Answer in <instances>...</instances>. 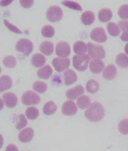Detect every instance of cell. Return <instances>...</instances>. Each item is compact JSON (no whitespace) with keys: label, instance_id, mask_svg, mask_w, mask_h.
<instances>
[{"label":"cell","instance_id":"39","mask_svg":"<svg viewBox=\"0 0 128 151\" xmlns=\"http://www.w3.org/2000/svg\"><path fill=\"white\" fill-rule=\"evenodd\" d=\"M119 27L123 32H128V21H120L119 22Z\"/></svg>","mask_w":128,"mask_h":151},{"label":"cell","instance_id":"9","mask_svg":"<svg viewBox=\"0 0 128 151\" xmlns=\"http://www.w3.org/2000/svg\"><path fill=\"white\" fill-rule=\"evenodd\" d=\"M55 53L61 57H68L70 53V47L69 44L65 41H60L56 45Z\"/></svg>","mask_w":128,"mask_h":151},{"label":"cell","instance_id":"15","mask_svg":"<svg viewBox=\"0 0 128 151\" xmlns=\"http://www.w3.org/2000/svg\"><path fill=\"white\" fill-rule=\"evenodd\" d=\"M117 74V70L114 65L109 64L106 67L103 72V77L108 80L114 79Z\"/></svg>","mask_w":128,"mask_h":151},{"label":"cell","instance_id":"8","mask_svg":"<svg viewBox=\"0 0 128 151\" xmlns=\"http://www.w3.org/2000/svg\"><path fill=\"white\" fill-rule=\"evenodd\" d=\"M90 37L98 43H104L107 40V36L105 30L101 27L95 28L90 34Z\"/></svg>","mask_w":128,"mask_h":151},{"label":"cell","instance_id":"24","mask_svg":"<svg viewBox=\"0 0 128 151\" xmlns=\"http://www.w3.org/2000/svg\"><path fill=\"white\" fill-rule=\"evenodd\" d=\"M57 106L54 101H49L47 102L43 107V112L46 115L53 114L57 110Z\"/></svg>","mask_w":128,"mask_h":151},{"label":"cell","instance_id":"5","mask_svg":"<svg viewBox=\"0 0 128 151\" xmlns=\"http://www.w3.org/2000/svg\"><path fill=\"white\" fill-rule=\"evenodd\" d=\"M63 10L58 6H51L47 11V18L52 22H60L63 17Z\"/></svg>","mask_w":128,"mask_h":151},{"label":"cell","instance_id":"33","mask_svg":"<svg viewBox=\"0 0 128 151\" xmlns=\"http://www.w3.org/2000/svg\"><path fill=\"white\" fill-rule=\"evenodd\" d=\"M55 31L52 26L46 25L42 28L41 34L43 37L46 38H51L55 35Z\"/></svg>","mask_w":128,"mask_h":151},{"label":"cell","instance_id":"16","mask_svg":"<svg viewBox=\"0 0 128 151\" xmlns=\"http://www.w3.org/2000/svg\"><path fill=\"white\" fill-rule=\"evenodd\" d=\"M40 50L45 55L49 56L53 52L54 50V44L50 41H44L40 44Z\"/></svg>","mask_w":128,"mask_h":151},{"label":"cell","instance_id":"3","mask_svg":"<svg viewBox=\"0 0 128 151\" xmlns=\"http://www.w3.org/2000/svg\"><path fill=\"white\" fill-rule=\"evenodd\" d=\"M15 47L18 52L23 54L25 56H28L32 52L33 45L30 40L23 38L17 41Z\"/></svg>","mask_w":128,"mask_h":151},{"label":"cell","instance_id":"23","mask_svg":"<svg viewBox=\"0 0 128 151\" xmlns=\"http://www.w3.org/2000/svg\"><path fill=\"white\" fill-rule=\"evenodd\" d=\"M73 50L76 54H84L87 51V45L83 41H77L73 45Z\"/></svg>","mask_w":128,"mask_h":151},{"label":"cell","instance_id":"30","mask_svg":"<svg viewBox=\"0 0 128 151\" xmlns=\"http://www.w3.org/2000/svg\"><path fill=\"white\" fill-rule=\"evenodd\" d=\"M3 63L6 68H13L16 66L17 61L15 57L13 55H9L4 58Z\"/></svg>","mask_w":128,"mask_h":151},{"label":"cell","instance_id":"14","mask_svg":"<svg viewBox=\"0 0 128 151\" xmlns=\"http://www.w3.org/2000/svg\"><path fill=\"white\" fill-rule=\"evenodd\" d=\"M105 67L103 61L100 59H94L91 61L90 64V69L92 73L99 74L101 72Z\"/></svg>","mask_w":128,"mask_h":151},{"label":"cell","instance_id":"37","mask_svg":"<svg viewBox=\"0 0 128 151\" xmlns=\"http://www.w3.org/2000/svg\"><path fill=\"white\" fill-rule=\"evenodd\" d=\"M4 23L6 27L12 32L17 34H22V32L17 27L10 23L7 20H4Z\"/></svg>","mask_w":128,"mask_h":151},{"label":"cell","instance_id":"28","mask_svg":"<svg viewBox=\"0 0 128 151\" xmlns=\"http://www.w3.org/2000/svg\"><path fill=\"white\" fill-rule=\"evenodd\" d=\"M99 83L95 80L91 79L87 81L86 84V90L88 92L95 93L99 90Z\"/></svg>","mask_w":128,"mask_h":151},{"label":"cell","instance_id":"25","mask_svg":"<svg viewBox=\"0 0 128 151\" xmlns=\"http://www.w3.org/2000/svg\"><path fill=\"white\" fill-rule=\"evenodd\" d=\"M91 99L86 95H83L79 97L77 101V104L81 109H85L89 106L91 104Z\"/></svg>","mask_w":128,"mask_h":151},{"label":"cell","instance_id":"20","mask_svg":"<svg viewBox=\"0 0 128 151\" xmlns=\"http://www.w3.org/2000/svg\"><path fill=\"white\" fill-rule=\"evenodd\" d=\"M0 80L1 92H2L6 90H9L12 87L13 81L10 77L7 75H4L1 77Z\"/></svg>","mask_w":128,"mask_h":151},{"label":"cell","instance_id":"4","mask_svg":"<svg viewBox=\"0 0 128 151\" xmlns=\"http://www.w3.org/2000/svg\"><path fill=\"white\" fill-rule=\"evenodd\" d=\"M88 54L93 59H103L106 56L105 49L102 46L91 43L87 44Z\"/></svg>","mask_w":128,"mask_h":151},{"label":"cell","instance_id":"26","mask_svg":"<svg viewBox=\"0 0 128 151\" xmlns=\"http://www.w3.org/2000/svg\"><path fill=\"white\" fill-rule=\"evenodd\" d=\"M116 63L120 68H128V57L124 54H119L116 58Z\"/></svg>","mask_w":128,"mask_h":151},{"label":"cell","instance_id":"12","mask_svg":"<svg viewBox=\"0 0 128 151\" xmlns=\"http://www.w3.org/2000/svg\"><path fill=\"white\" fill-rule=\"evenodd\" d=\"M34 131L31 128H26L21 131L18 135L19 141L22 143L29 142L33 138Z\"/></svg>","mask_w":128,"mask_h":151},{"label":"cell","instance_id":"2","mask_svg":"<svg viewBox=\"0 0 128 151\" xmlns=\"http://www.w3.org/2000/svg\"><path fill=\"white\" fill-rule=\"evenodd\" d=\"M90 59V56L87 54L75 55L73 58V66L78 71H85L88 67Z\"/></svg>","mask_w":128,"mask_h":151},{"label":"cell","instance_id":"22","mask_svg":"<svg viewBox=\"0 0 128 151\" xmlns=\"http://www.w3.org/2000/svg\"><path fill=\"white\" fill-rule=\"evenodd\" d=\"M81 20L83 24L85 25H90L94 22L95 16L91 11H86L81 15Z\"/></svg>","mask_w":128,"mask_h":151},{"label":"cell","instance_id":"32","mask_svg":"<svg viewBox=\"0 0 128 151\" xmlns=\"http://www.w3.org/2000/svg\"><path fill=\"white\" fill-rule=\"evenodd\" d=\"M62 4L67 7L70 9H73V10H77V11H82V7L80 6L78 3L75 1H71L70 0H64L62 2Z\"/></svg>","mask_w":128,"mask_h":151},{"label":"cell","instance_id":"36","mask_svg":"<svg viewBox=\"0 0 128 151\" xmlns=\"http://www.w3.org/2000/svg\"><path fill=\"white\" fill-rule=\"evenodd\" d=\"M119 17L122 19H128V5L124 4L120 7L118 12Z\"/></svg>","mask_w":128,"mask_h":151},{"label":"cell","instance_id":"34","mask_svg":"<svg viewBox=\"0 0 128 151\" xmlns=\"http://www.w3.org/2000/svg\"><path fill=\"white\" fill-rule=\"evenodd\" d=\"M118 129L121 134H128V119H124L121 121L118 124Z\"/></svg>","mask_w":128,"mask_h":151},{"label":"cell","instance_id":"29","mask_svg":"<svg viewBox=\"0 0 128 151\" xmlns=\"http://www.w3.org/2000/svg\"><path fill=\"white\" fill-rule=\"evenodd\" d=\"M25 114L28 119L34 120L38 117L39 112L37 108L35 107H30L26 109Z\"/></svg>","mask_w":128,"mask_h":151},{"label":"cell","instance_id":"7","mask_svg":"<svg viewBox=\"0 0 128 151\" xmlns=\"http://www.w3.org/2000/svg\"><path fill=\"white\" fill-rule=\"evenodd\" d=\"M52 64L57 72H60L69 67L70 60L68 58L58 57L53 60Z\"/></svg>","mask_w":128,"mask_h":151},{"label":"cell","instance_id":"6","mask_svg":"<svg viewBox=\"0 0 128 151\" xmlns=\"http://www.w3.org/2000/svg\"><path fill=\"white\" fill-rule=\"evenodd\" d=\"M22 101L23 104L26 106L37 105L40 102V98L35 92L30 90L23 93Z\"/></svg>","mask_w":128,"mask_h":151},{"label":"cell","instance_id":"40","mask_svg":"<svg viewBox=\"0 0 128 151\" xmlns=\"http://www.w3.org/2000/svg\"><path fill=\"white\" fill-rule=\"evenodd\" d=\"M14 0H1L0 5L3 7L7 6L13 2Z\"/></svg>","mask_w":128,"mask_h":151},{"label":"cell","instance_id":"11","mask_svg":"<svg viewBox=\"0 0 128 151\" xmlns=\"http://www.w3.org/2000/svg\"><path fill=\"white\" fill-rule=\"evenodd\" d=\"M2 98L6 106L9 108L14 107L17 105L18 101L17 96L13 93H6L3 94Z\"/></svg>","mask_w":128,"mask_h":151},{"label":"cell","instance_id":"27","mask_svg":"<svg viewBox=\"0 0 128 151\" xmlns=\"http://www.w3.org/2000/svg\"><path fill=\"white\" fill-rule=\"evenodd\" d=\"M108 32L109 35L112 37H116L119 36L120 33V29L119 27L114 22H110L107 26Z\"/></svg>","mask_w":128,"mask_h":151},{"label":"cell","instance_id":"41","mask_svg":"<svg viewBox=\"0 0 128 151\" xmlns=\"http://www.w3.org/2000/svg\"><path fill=\"white\" fill-rule=\"evenodd\" d=\"M18 149L16 146L13 144H10L7 146L6 151H18Z\"/></svg>","mask_w":128,"mask_h":151},{"label":"cell","instance_id":"35","mask_svg":"<svg viewBox=\"0 0 128 151\" xmlns=\"http://www.w3.org/2000/svg\"><path fill=\"white\" fill-rule=\"evenodd\" d=\"M28 122L24 115L21 114L18 117V121L16 125V128L18 130H21L27 125Z\"/></svg>","mask_w":128,"mask_h":151},{"label":"cell","instance_id":"10","mask_svg":"<svg viewBox=\"0 0 128 151\" xmlns=\"http://www.w3.org/2000/svg\"><path fill=\"white\" fill-rule=\"evenodd\" d=\"M77 111L78 109L76 104L71 100L65 101L62 108V112L65 115H73L77 113Z\"/></svg>","mask_w":128,"mask_h":151},{"label":"cell","instance_id":"18","mask_svg":"<svg viewBox=\"0 0 128 151\" xmlns=\"http://www.w3.org/2000/svg\"><path fill=\"white\" fill-rule=\"evenodd\" d=\"M46 61L45 57L40 53H36L31 58L32 65L35 68H40L45 65Z\"/></svg>","mask_w":128,"mask_h":151},{"label":"cell","instance_id":"42","mask_svg":"<svg viewBox=\"0 0 128 151\" xmlns=\"http://www.w3.org/2000/svg\"><path fill=\"white\" fill-rule=\"evenodd\" d=\"M121 39L123 41H128V32H123L121 37Z\"/></svg>","mask_w":128,"mask_h":151},{"label":"cell","instance_id":"38","mask_svg":"<svg viewBox=\"0 0 128 151\" xmlns=\"http://www.w3.org/2000/svg\"><path fill=\"white\" fill-rule=\"evenodd\" d=\"M20 3L24 8H29L33 5L34 0H20Z\"/></svg>","mask_w":128,"mask_h":151},{"label":"cell","instance_id":"13","mask_svg":"<svg viewBox=\"0 0 128 151\" xmlns=\"http://www.w3.org/2000/svg\"><path fill=\"white\" fill-rule=\"evenodd\" d=\"M85 90L81 85H78L69 89L66 92V96L70 100H75L84 93Z\"/></svg>","mask_w":128,"mask_h":151},{"label":"cell","instance_id":"31","mask_svg":"<svg viewBox=\"0 0 128 151\" xmlns=\"http://www.w3.org/2000/svg\"><path fill=\"white\" fill-rule=\"evenodd\" d=\"M32 88L39 93H42L47 90V86L46 83L42 81H37L34 82L32 85Z\"/></svg>","mask_w":128,"mask_h":151},{"label":"cell","instance_id":"21","mask_svg":"<svg viewBox=\"0 0 128 151\" xmlns=\"http://www.w3.org/2000/svg\"><path fill=\"white\" fill-rule=\"evenodd\" d=\"M52 72V69L51 68V66H49V65H47L39 70L37 75L40 78L44 79H47L51 77Z\"/></svg>","mask_w":128,"mask_h":151},{"label":"cell","instance_id":"17","mask_svg":"<svg viewBox=\"0 0 128 151\" xmlns=\"http://www.w3.org/2000/svg\"><path fill=\"white\" fill-rule=\"evenodd\" d=\"M64 83L67 86L70 85L77 80V76L76 72L71 69L66 70L64 72Z\"/></svg>","mask_w":128,"mask_h":151},{"label":"cell","instance_id":"43","mask_svg":"<svg viewBox=\"0 0 128 151\" xmlns=\"http://www.w3.org/2000/svg\"><path fill=\"white\" fill-rule=\"evenodd\" d=\"M124 51L128 55V43L125 45V47H124Z\"/></svg>","mask_w":128,"mask_h":151},{"label":"cell","instance_id":"1","mask_svg":"<svg viewBox=\"0 0 128 151\" xmlns=\"http://www.w3.org/2000/svg\"><path fill=\"white\" fill-rule=\"evenodd\" d=\"M105 115V110L99 102H93L85 113L86 117L89 121L98 122L101 121Z\"/></svg>","mask_w":128,"mask_h":151},{"label":"cell","instance_id":"19","mask_svg":"<svg viewBox=\"0 0 128 151\" xmlns=\"http://www.w3.org/2000/svg\"><path fill=\"white\" fill-rule=\"evenodd\" d=\"M113 14L109 9H102L100 10L98 14L99 20L101 22H107L112 19Z\"/></svg>","mask_w":128,"mask_h":151}]
</instances>
